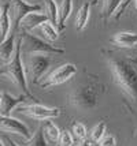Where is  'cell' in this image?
I'll return each mask as SVG.
<instances>
[{
    "label": "cell",
    "mask_w": 137,
    "mask_h": 146,
    "mask_svg": "<svg viewBox=\"0 0 137 146\" xmlns=\"http://www.w3.org/2000/svg\"><path fill=\"white\" fill-rule=\"evenodd\" d=\"M102 55L104 56L114 83L129 100L137 102V60L107 49H103Z\"/></svg>",
    "instance_id": "cell-1"
},
{
    "label": "cell",
    "mask_w": 137,
    "mask_h": 146,
    "mask_svg": "<svg viewBox=\"0 0 137 146\" xmlns=\"http://www.w3.org/2000/svg\"><path fill=\"white\" fill-rule=\"evenodd\" d=\"M106 85L96 74L84 71V79L77 83L72 92L67 96V101L70 102L73 108L78 111H92L98 107L100 97H103L106 93Z\"/></svg>",
    "instance_id": "cell-2"
},
{
    "label": "cell",
    "mask_w": 137,
    "mask_h": 146,
    "mask_svg": "<svg viewBox=\"0 0 137 146\" xmlns=\"http://www.w3.org/2000/svg\"><path fill=\"white\" fill-rule=\"evenodd\" d=\"M0 75L8 78L11 82L22 92V94H25L27 98L36 100L34 96L30 93L29 86H27V78L26 72H25V64L22 60V48H21V40H17V45H15V52L10 63L4 64V67L0 70Z\"/></svg>",
    "instance_id": "cell-3"
},
{
    "label": "cell",
    "mask_w": 137,
    "mask_h": 146,
    "mask_svg": "<svg viewBox=\"0 0 137 146\" xmlns=\"http://www.w3.org/2000/svg\"><path fill=\"white\" fill-rule=\"evenodd\" d=\"M21 48H22V53L25 56L29 55H44V56H51V55H63L65 49L63 48H58L53 46L49 42H47L41 38L33 36L32 33L22 32L21 34Z\"/></svg>",
    "instance_id": "cell-4"
},
{
    "label": "cell",
    "mask_w": 137,
    "mask_h": 146,
    "mask_svg": "<svg viewBox=\"0 0 137 146\" xmlns=\"http://www.w3.org/2000/svg\"><path fill=\"white\" fill-rule=\"evenodd\" d=\"M25 72L27 82L32 85H40L41 79L51 66V57L44 55H29L25 56Z\"/></svg>",
    "instance_id": "cell-5"
},
{
    "label": "cell",
    "mask_w": 137,
    "mask_h": 146,
    "mask_svg": "<svg viewBox=\"0 0 137 146\" xmlns=\"http://www.w3.org/2000/svg\"><path fill=\"white\" fill-rule=\"evenodd\" d=\"M34 11H43L40 4H29L23 0H11L8 3V17L11 22V33L15 34V32L19 29L21 21L26 17L27 14Z\"/></svg>",
    "instance_id": "cell-6"
},
{
    "label": "cell",
    "mask_w": 137,
    "mask_h": 146,
    "mask_svg": "<svg viewBox=\"0 0 137 146\" xmlns=\"http://www.w3.org/2000/svg\"><path fill=\"white\" fill-rule=\"evenodd\" d=\"M77 66L73 63H63L59 67H56L53 71H51L45 78H43L44 81L40 83L41 89H48L52 86H58L62 83L67 82L69 79H72L73 76L77 74Z\"/></svg>",
    "instance_id": "cell-7"
},
{
    "label": "cell",
    "mask_w": 137,
    "mask_h": 146,
    "mask_svg": "<svg viewBox=\"0 0 137 146\" xmlns=\"http://www.w3.org/2000/svg\"><path fill=\"white\" fill-rule=\"evenodd\" d=\"M19 113L32 117L36 120H51L60 115V109L55 107H45L43 104H30V105H21L17 109Z\"/></svg>",
    "instance_id": "cell-8"
},
{
    "label": "cell",
    "mask_w": 137,
    "mask_h": 146,
    "mask_svg": "<svg viewBox=\"0 0 137 146\" xmlns=\"http://www.w3.org/2000/svg\"><path fill=\"white\" fill-rule=\"evenodd\" d=\"M0 130L4 133L21 135L25 139H29L32 137V133L26 124L13 116H0Z\"/></svg>",
    "instance_id": "cell-9"
},
{
    "label": "cell",
    "mask_w": 137,
    "mask_h": 146,
    "mask_svg": "<svg viewBox=\"0 0 137 146\" xmlns=\"http://www.w3.org/2000/svg\"><path fill=\"white\" fill-rule=\"evenodd\" d=\"M26 98L27 97L25 94L14 97L10 93L4 92L1 94V100H0V116H11V112L26 101Z\"/></svg>",
    "instance_id": "cell-10"
},
{
    "label": "cell",
    "mask_w": 137,
    "mask_h": 146,
    "mask_svg": "<svg viewBox=\"0 0 137 146\" xmlns=\"http://www.w3.org/2000/svg\"><path fill=\"white\" fill-rule=\"evenodd\" d=\"M48 21V17L43 11H34V13L27 14L25 18L21 21L19 23V29L22 32L29 33L30 30L36 29V27H40L44 22Z\"/></svg>",
    "instance_id": "cell-11"
},
{
    "label": "cell",
    "mask_w": 137,
    "mask_h": 146,
    "mask_svg": "<svg viewBox=\"0 0 137 146\" xmlns=\"http://www.w3.org/2000/svg\"><path fill=\"white\" fill-rule=\"evenodd\" d=\"M111 44L118 48H134L137 46V33L132 32H119L115 33L110 40Z\"/></svg>",
    "instance_id": "cell-12"
},
{
    "label": "cell",
    "mask_w": 137,
    "mask_h": 146,
    "mask_svg": "<svg viewBox=\"0 0 137 146\" xmlns=\"http://www.w3.org/2000/svg\"><path fill=\"white\" fill-rule=\"evenodd\" d=\"M15 45H17V37L14 33H11L3 42H0V60L4 64L11 62L15 52Z\"/></svg>",
    "instance_id": "cell-13"
},
{
    "label": "cell",
    "mask_w": 137,
    "mask_h": 146,
    "mask_svg": "<svg viewBox=\"0 0 137 146\" xmlns=\"http://www.w3.org/2000/svg\"><path fill=\"white\" fill-rule=\"evenodd\" d=\"M91 18V1H84L82 6L78 8L77 11V17H76V30L77 32H82Z\"/></svg>",
    "instance_id": "cell-14"
},
{
    "label": "cell",
    "mask_w": 137,
    "mask_h": 146,
    "mask_svg": "<svg viewBox=\"0 0 137 146\" xmlns=\"http://www.w3.org/2000/svg\"><path fill=\"white\" fill-rule=\"evenodd\" d=\"M122 0H102V8H100V18L103 19V22L107 23L108 19L114 17V14L117 13L118 7L121 6Z\"/></svg>",
    "instance_id": "cell-15"
},
{
    "label": "cell",
    "mask_w": 137,
    "mask_h": 146,
    "mask_svg": "<svg viewBox=\"0 0 137 146\" xmlns=\"http://www.w3.org/2000/svg\"><path fill=\"white\" fill-rule=\"evenodd\" d=\"M11 34V22L8 17V4L1 7L0 14V42H3Z\"/></svg>",
    "instance_id": "cell-16"
},
{
    "label": "cell",
    "mask_w": 137,
    "mask_h": 146,
    "mask_svg": "<svg viewBox=\"0 0 137 146\" xmlns=\"http://www.w3.org/2000/svg\"><path fill=\"white\" fill-rule=\"evenodd\" d=\"M44 14L48 17V21L56 26L59 25V7L55 0H44Z\"/></svg>",
    "instance_id": "cell-17"
},
{
    "label": "cell",
    "mask_w": 137,
    "mask_h": 146,
    "mask_svg": "<svg viewBox=\"0 0 137 146\" xmlns=\"http://www.w3.org/2000/svg\"><path fill=\"white\" fill-rule=\"evenodd\" d=\"M73 10V0H62L59 6V27L63 30L66 27V21L69 19Z\"/></svg>",
    "instance_id": "cell-18"
},
{
    "label": "cell",
    "mask_w": 137,
    "mask_h": 146,
    "mask_svg": "<svg viewBox=\"0 0 137 146\" xmlns=\"http://www.w3.org/2000/svg\"><path fill=\"white\" fill-rule=\"evenodd\" d=\"M22 146H48V141H47L45 135H44V130L43 127H39L29 139L25 141V143Z\"/></svg>",
    "instance_id": "cell-19"
},
{
    "label": "cell",
    "mask_w": 137,
    "mask_h": 146,
    "mask_svg": "<svg viewBox=\"0 0 137 146\" xmlns=\"http://www.w3.org/2000/svg\"><path fill=\"white\" fill-rule=\"evenodd\" d=\"M44 135H45L47 141H49V142H58L59 141V137H60V130L59 127L51 120H47V123L44 124Z\"/></svg>",
    "instance_id": "cell-20"
},
{
    "label": "cell",
    "mask_w": 137,
    "mask_h": 146,
    "mask_svg": "<svg viewBox=\"0 0 137 146\" xmlns=\"http://www.w3.org/2000/svg\"><path fill=\"white\" fill-rule=\"evenodd\" d=\"M40 30L43 33V36L49 41V42H53V41H56L59 38V30H56V26L51 23L49 21H47L44 22L43 25L40 26Z\"/></svg>",
    "instance_id": "cell-21"
},
{
    "label": "cell",
    "mask_w": 137,
    "mask_h": 146,
    "mask_svg": "<svg viewBox=\"0 0 137 146\" xmlns=\"http://www.w3.org/2000/svg\"><path fill=\"white\" fill-rule=\"evenodd\" d=\"M106 130H107V123H106L104 120L99 121L98 124L91 130V133H89V137H91V138H89V139L99 143V141L106 135Z\"/></svg>",
    "instance_id": "cell-22"
},
{
    "label": "cell",
    "mask_w": 137,
    "mask_h": 146,
    "mask_svg": "<svg viewBox=\"0 0 137 146\" xmlns=\"http://www.w3.org/2000/svg\"><path fill=\"white\" fill-rule=\"evenodd\" d=\"M72 133L78 141H82L86 138V127L82 123H74L72 127Z\"/></svg>",
    "instance_id": "cell-23"
},
{
    "label": "cell",
    "mask_w": 137,
    "mask_h": 146,
    "mask_svg": "<svg viewBox=\"0 0 137 146\" xmlns=\"http://www.w3.org/2000/svg\"><path fill=\"white\" fill-rule=\"evenodd\" d=\"M59 146H73L74 143V139H73V135L69 131H62L60 133V137H59V141H58Z\"/></svg>",
    "instance_id": "cell-24"
},
{
    "label": "cell",
    "mask_w": 137,
    "mask_h": 146,
    "mask_svg": "<svg viewBox=\"0 0 137 146\" xmlns=\"http://www.w3.org/2000/svg\"><path fill=\"white\" fill-rule=\"evenodd\" d=\"M132 0H122V3H121V6L118 7L117 13L114 14V17H112V19H115V21H118V19L121 18L122 15H124V13L126 11V8H128V6L130 4Z\"/></svg>",
    "instance_id": "cell-25"
},
{
    "label": "cell",
    "mask_w": 137,
    "mask_h": 146,
    "mask_svg": "<svg viewBox=\"0 0 137 146\" xmlns=\"http://www.w3.org/2000/svg\"><path fill=\"white\" fill-rule=\"evenodd\" d=\"M117 141L114 135H104L102 139L99 141V146H115Z\"/></svg>",
    "instance_id": "cell-26"
},
{
    "label": "cell",
    "mask_w": 137,
    "mask_h": 146,
    "mask_svg": "<svg viewBox=\"0 0 137 146\" xmlns=\"http://www.w3.org/2000/svg\"><path fill=\"white\" fill-rule=\"evenodd\" d=\"M1 141L4 142V146H19L17 142H14L10 137H7V135H3V138H1Z\"/></svg>",
    "instance_id": "cell-27"
},
{
    "label": "cell",
    "mask_w": 137,
    "mask_h": 146,
    "mask_svg": "<svg viewBox=\"0 0 137 146\" xmlns=\"http://www.w3.org/2000/svg\"><path fill=\"white\" fill-rule=\"evenodd\" d=\"M77 146H93V141L85 138V139H82V141H78Z\"/></svg>",
    "instance_id": "cell-28"
},
{
    "label": "cell",
    "mask_w": 137,
    "mask_h": 146,
    "mask_svg": "<svg viewBox=\"0 0 137 146\" xmlns=\"http://www.w3.org/2000/svg\"><path fill=\"white\" fill-rule=\"evenodd\" d=\"M99 0H91V6H95V4H98Z\"/></svg>",
    "instance_id": "cell-29"
},
{
    "label": "cell",
    "mask_w": 137,
    "mask_h": 146,
    "mask_svg": "<svg viewBox=\"0 0 137 146\" xmlns=\"http://www.w3.org/2000/svg\"><path fill=\"white\" fill-rule=\"evenodd\" d=\"M134 7H136V10H137V0H134Z\"/></svg>",
    "instance_id": "cell-30"
},
{
    "label": "cell",
    "mask_w": 137,
    "mask_h": 146,
    "mask_svg": "<svg viewBox=\"0 0 137 146\" xmlns=\"http://www.w3.org/2000/svg\"><path fill=\"white\" fill-rule=\"evenodd\" d=\"M0 146H4V143H3V142H1V139H0Z\"/></svg>",
    "instance_id": "cell-31"
},
{
    "label": "cell",
    "mask_w": 137,
    "mask_h": 146,
    "mask_svg": "<svg viewBox=\"0 0 137 146\" xmlns=\"http://www.w3.org/2000/svg\"><path fill=\"white\" fill-rule=\"evenodd\" d=\"M1 94H3V93H0V100H1Z\"/></svg>",
    "instance_id": "cell-32"
},
{
    "label": "cell",
    "mask_w": 137,
    "mask_h": 146,
    "mask_svg": "<svg viewBox=\"0 0 137 146\" xmlns=\"http://www.w3.org/2000/svg\"><path fill=\"white\" fill-rule=\"evenodd\" d=\"M0 14H1V7H0Z\"/></svg>",
    "instance_id": "cell-33"
},
{
    "label": "cell",
    "mask_w": 137,
    "mask_h": 146,
    "mask_svg": "<svg viewBox=\"0 0 137 146\" xmlns=\"http://www.w3.org/2000/svg\"><path fill=\"white\" fill-rule=\"evenodd\" d=\"M23 1H26V3H27V1H29V0H23Z\"/></svg>",
    "instance_id": "cell-34"
}]
</instances>
